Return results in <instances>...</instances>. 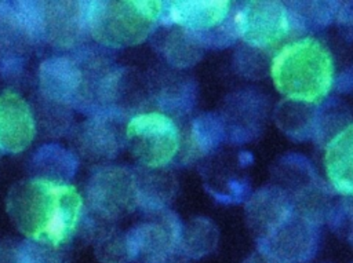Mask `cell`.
Returning a JSON list of instances; mask_svg holds the SVG:
<instances>
[{"label": "cell", "instance_id": "obj_29", "mask_svg": "<svg viewBox=\"0 0 353 263\" xmlns=\"http://www.w3.org/2000/svg\"><path fill=\"white\" fill-rule=\"evenodd\" d=\"M336 21L347 36H353V1L339 3Z\"/></svg>", "mask_w": 353, "mask_h": 263}, {"label": "cell", "instance_id": "obj_10", "mask_svg": "<svg viewBox=\"0 0 353 263\" xmlns=\"http://www.w3.org/2000/svg\"><path fill=\"white\" fill-rule=\"evenodd\" d=\"M123 113L108 110L94 114L74 132V145L81 156L95 160L113 158L125 145Z\"/></svg>", "mask_w": 353, "mask_h": 263}, {"label": "cell", "instance_id": "obj_3", "mask_svg": "<svg viewBox=\"0 0 353 263\" xmlns=\"http://www.w3.org/2000/svg\"><path fill=\"white\" fill-rule=\"evenodd\" d=\"M161 11L163 1L157 0L88 1V32L106 47L137 45L154 32Z\"/></svg>", "mask_w": 353, "mask_h": 263}, {"label": "cell", "instance_id": "obj_7", "mask_svg": "<svg viewBox=\"0 0 353 263\" xmlns=\"http://www.w3.org/2000/svg\"><path fill=\"white\" fill-rule=\"evenodd\" d=\"M237 37L245 45L265 50L280 43L291 33L285 3L274 0H251L239 3L233 10Z\"/></svg>", "mask_w": 353, "mask_h": 263}, {"label": "cell", "instance_id": "obj_30", "mask_svg": "<svg viewBox=\"0 0 353 263\" xmlns=\"http://www.w3.org/2000/svg\"><path fill=\"white\" fill-rule=\"evenodd\" d=\"M19 241L6 240L0 241V263H15V255Z\"/></svg>", "mask_w": 353, "mask_h": 263}, {"label": "cell", "instance_id": "obj_16", "mask_svg": "<svg viewBox=\"0 0 353 263\" xmlns=\"http://www.w3.org/2000/svg\"><path fill=\"white\" fill-rule=\"evenodd\" d=\"M265 107L262 98L251 92H239L228 99L225 116L221 117L228 132L237 140H250L261 129Z\"/></svg>", "mask_w": 353, "mask_h": 263}, {"label": "cell", "instance_id": "obj_21", "mask_svg": "<svg viewBox=\"0 0 353 263\" xmlns=\"http://www.w3.org/2000/svg\"><path fill=\"white\" fill-rule=\"evenodd\" d=\"M189 131L185 149V156L189 158L210 154L223 142V139H226L223 121L214 113H205L196 117L192 121Z\"/></svg>", "mask_w": 353, "mask_h": 263}, {"label": "cell", "instance_id": "obj_20", "mask_svg": "<svg viewBox=\"0 0 353 263\" xmlns=\"http://www.w3.org/2000/svg\"><path fill=\"white\" fill-rule=\"evenodd\" d=\"M219 241L216 224L204 216L190 218L182 223L179 249L186 260H199L212 253Z\"/></svg>", "mask_w": 353, "mask_h": 263}, {"label": "cell", "instance_id": "obj_19", "mask_svg": "<svg viewBox=\"0 0 353 263\" xmlns=\"http://www.w3.org/2000/svg\"><path fill=\"white\" fill-rule=\"evenodd\" d=\"M157 34V48L164 59L176 69L196 65L204 55V47L194 33L178 26H164Z\"/></svg>", "mask_w": 353, "mask_h": 263}, {"label": "cell", "instance_id": "obj_15", "mask_svg": "<svg viewBox=\"0 0 353 263\" xmlns=\"http://www.w3.org/2000/svg\"><path fill=\"white\" fill-rule=\"evenodd\" d=\"M324 168L332 189L343 197H353V123L325 143Z\"/></svg>", "mask_w": 353, "mask_h": 263}, {"label": "cell", "instance_id": "obj_2", "mask_svg": "<svg viewBox=\"0 0 353 263\" xmlns=\"http://www.w3.org/2000/svg\"><path fill=\"white\" fill-rule=\"evenodd\" d=\"M269 73L284 99L320 105L334 85L335 65L328 47L306 36L283 45L272 58Z\"/></svg>", "mask_w": 353, "mask_h": 263}, {"label": "cell", "instance_id": "obj_25", "mask_svg": "<svg viewBox=\"0 0 353 263\" xmlns=\"http://www.w3.org/2000/svg\"><path fill=\"white\" fill-rule=\"evenodd\" d=\"M97 257L102 263H130L132 262L131 249L125 233L106 231L97 244Z\"/></svg>", "mask_w": 353, "mask_h": 263}, {"label": "cell", "instance_id": "obj_23", "mask_svg": "<svg viewBox=\"0 0 353 263\" xmlns=\"http://www.w3.org/2000/svg\"><path fill=\"white\" fill-rule=\"evenodd\" d=\"M77 169L74 154L58 145H46L40 147L32 158V171L34 178L66 182Z\"/></svg>", "mask_w": 353, "mask_h": 263}, {"label": "cell", "instance_id": "obj_18", "mask_svg": "<svg viewBox=\"0 0 353 263\" xmlns=\"http://www.w3.org/2000/svg\"><path fill=\"white\" fill-rule=\"evenodd\" d=\"M319 105L283 99L277 103L273 118L276 125L291 139L303 142L316 138Z\"/></svg>", "mask_w": 353, "mask_h": 263}, {"label": "cell", "instance_id": "obj_22", "mask_svg": "<svg viewBox=\"0 0 353 263\" xmlns=\"http://www.w3.org/2000/svg\"><path fill=\"white\" fill-rule=\"evenodd\" d=\"M285 6L291 33H303L323 29L336 18L339 1H288Z\"/></svg>", "mask_w": 353, "mask_h": 263}, {"label": "cell", "instance_id": "obj_4", "mask_svg": "<svg viewBox=\"0 0 353 263\" xmlns=\"http://www.w3.org/2000/svg\"><path fill=\"white\" fill-rule=\"evenodd\" d=\"M125 145L141 167L165 168L179 154L182 138L171 116L145 112L125 124Z\"/></svg>", "mask_w": 353, "mask_h": 263}, {"label": "cell", "instance_id": "obj_27", "mask_svg": "<svg viewBox=\"0 0 353 263\" xmlns=\"http://www.w3.org/2000/svg\"><path fill=\"white\" fill-rule=\"evenodd\" d=\"M328 222L353 246V197H345L335 204L328 215Z\"/></svg>", "mask_w": 353, "mask_h": 263}, {"label": "cell", "instance_id": "obj_14", "mask_svg": "<svg viewBox=\"0 0 353 263\" xmlns=\"http://www.w3.org/2000/svg\"><path fill=\"white\" fill-rule=\"evenodd\" d=\"M83 66L70 56H52L39 67L43 95L57 103L76 106L83 87Z\"/></svg>", "mask_w": 353, "mask_h": 263}, {"label": "cell", "instance_id": "obj_28", "mask_svg": "<svg viewBox=\"0 0 353 263\" xmlns=\"http://www.w3.org/2000/svg\"><path fill=\"white\" fill-rule=\"evenodd\" d=\"M256 48L248 47L247 51L239 52V59H237V67L245 74V77H262L263 74V67L266 65L270 66V63H266L263 59V52L261 51L259 55L255 52Z\"/></svg>", "mask_w": 353, "mask_h": 263}, {"label": "cell", "instance_id": "obj_11", "mask_svg": "<svg viewBox=\"0 0 353 263\" xmlns=\"http://www.w3.org/2000/svg\"><path fill=\"white\" fill-rule=\"evenodd\" d=\"M228 0H174L163 1L159 25L178 26L192 33H205L223 25L232 15Z\"/></svg>", "mask_w": 353, "mask_h": 263}, {"label": "cell", "instance_id": "obj_5", "mask_svg": "<svg viewBox=\"0 0 353 263\" xmlns=\"http://www.w3.org/2000/svg\"><path fill=\"white\" fill-rule=\"evenodd\" d=\"M36 41L73 47L88 33V1H25Z\"/></svg>", "mask_w": 353, "mask_h": 263}, {"label": "cell", "instance_id": "obj_26", "mask_svg": "<svg viewBox=\"0 0 353 263\" xmlns=\"http://www.w3.org/2000/svg\"><path fill=\"white\" fill-rule=\"evenodd\" d=\"M15 263H65L58 248L34 242L30 240L19 241Z\"/></svg>", "mask_w": 353, "mask_h": 263}, {"label": "cell", "instance_id": "obj_31", "mask_svg": "<svg viewBox=\"0 0 353 263\" xmlns=\"http://www.w3.org/2000/svg\"><path fill=\"white\" fill-rule=\"evenodd\" d=\"M241 263H285V262H281L279 259H274L261 251H255L252 252L248 257H245Z\"/></svg>", "mask_w": 353, "mask_h": 263}, {"label": "cell", "instance_id": "obj_12", "mask_svg": "<svg viewBox=\"0 0 353 263\" xmlns=\"http://www.w3.org/2000/svg\"><path fill=\"white\" fill-rule=\"evenodd\" d=\"M244 212L247 227L259 241L294 212V201L279 185H265L248 197Z\"/></svg>", "mask_w": 353, "mask_h": 263}, {"label": "cell", "instance_id": "obj_6", "mask_svg": "<svg viewBox=\"0 0 353 263\" xmlns=\"http://www.w3.org/2000/svg\"><path fill=\"white\" fill-rule=\"evenodd\" d=\"M149 220L141 222L125 231L132 262L139 263H186L179 249L182 230L181 219L168 208L149 213Z\"/></svg>", "mask_w": 353, "mask_h": 263}, {"label": "cell", "instance_id": "obj_1", "mask_svg": "<svg viewBox=\"0 0 353 263\" xmlns=\"http://www.w3.org/2000/svg\"><path fill=\"white\" fill-rule=\"evenodd\" d=\"M7 212L26 240L59 248L74 235L83 198L68 182L28 178L11 186Z\"/></svg>", "mask_w": 353, "mask_h": 263}, {"label": "cell", "instance_id": "obj_9", "mask_svg": "<svg viewBox=\"0 0 353 263\" xmlns=\"http://www.w3.org/2000/svg\"><path fill=\"white\" fill-rule=\"evenodd\" d=\"M320 237V223L294 208L270 234L256 241V251L285 263H309L317 255Z\"/></svg>", "mask_w": 353, "mask_h": 263}, {"label": "cell", "instance_id": "obj_24", "mask_svg": "<svg viewBox=\"0 0 353 263\" xmlns=\"http://www.w3.org/2000/svg\"><path fill=\"white\" fill-rule=\"evenodd\" d=\"M159 88L156 101L161 113H172L176 116L189 113L196 101V85L188 77L179 74H170Z\"/></svg>", "mask_w": 353, "mask_h": 263}, {"label": "cell", "instance_id": "obj_13", "mask_svg": "<svg viewBox=\"0 0 353 263\" xmlns=\"http://www.w3.org/2000/svg\"><path fill=\"white\" fill-rule=\"evenodd\" d=\"M36 135V121L28 102L18 94H0V151L17 154L25 150Z\"/></svg>", "mask_w": 353, "mask_h": 263}, {"label": "cell", "instance_id": "obj_8", "mask_svg": "<svg viewBox=\"0 0 353 263\" xmlns=\"http://www.w3.org/2000/svg\"><path fill=\"white\" fill-rule=\"evenodd\" d=\"M87 197L91 209L106 222L138 208V191L134 169L108 165L98 168L87 185Z\"/></svg>", "mask_w": 353, "mask_h": 263}, {"label": "cell", "instance_id": "obj_17", "mask_svg": "<svg viewBox=\"0 0 353 263\" xmlns=\"http://www.w3.org/2000/svg\"><path fill=\"white\" fill-rule=\"evenodd\" d=\"M134 175L138 191V208L149 213L165 209L176 190L174 175L167 172L165 168L145 167L135 168Z\"/></svg>", "mask_w": 353, "mask_h": 263}]
</instances>
